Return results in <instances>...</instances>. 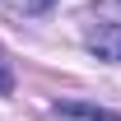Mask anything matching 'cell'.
<instances>
[{
	"label": "cell",
	"mask_w": 121,
	"mask_h": 121,
	"mask_svg": "<svg viewBox=\"0 0 121 121\" xmlns=\"http://www.w3.org/2000/svg\"><path fill=\"white\" fill-rule=\"evenodd\" d=\"M84 47H89L98 60L121 65V23H93V28L84 33Z\"/></svg>",
	"instance_id": "cell-1"
},
{
	"label": "cell",
	"mask_w": 121,
	"mask_h": 121,
	"mask_svg": "<svg viewBox=\"0 0 121 121\" xmlns=\"http://www.w3.org/2000/svg\"><path fill=\"white\" fill-rule=\"evenodd\" d=\"M60 117H84V121H121L112 107H93V103H75V98H60L56 103Z\"/></svg>",
	"instance_id": "cell-2"
},
{
	"label": "cell",
	"mask_w": 121,
	"mask_h": 121,
	"mask_svg": "<svg viewBox=\"0 0 121 121\" xmlns=\"http://www.w3.org/2000/svg\"><path fill=\"white\" fill-rule=\"evenodd\" d=\"M9 89H14V75H9V65L0 60V93H9Z\"/></svg>",
	"instance_id": "cell-3"
},
{
	"label": "cell",
	"mask_w": 121,
	"mask_h": 121,
	"mask_svg": "<svg viewBox=\"0 0 121 121\" xmlns=\"http://www.w3.org/2000/svg\"><path fill=\"white\" fill-rule=\"evenodd\" d=\"M33 9H51V5H56V0H28Z\"/></svg>",
	"instance_id": "cell-4"
}]
</instances>
